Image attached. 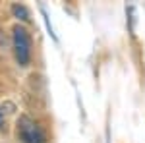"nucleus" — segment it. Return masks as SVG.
Masks as SVG:
<instances>
[{"label":"nucleus","instance_id":"39448f33","mask_svg":"<svg viewBox=\"0 0 145 143\" xmlns=\"http://www.w3.org/2000/svg\"><path fill=\"white\" fill-rule=\"evenodd\" d=\"M41 14H43V20H45V25H46V31H48V35H50L54 41H58V35L54 33V27H52V23H50V16L46 14V8H45V6H41Z\"/></svg>","mask_w":145,"mask_h":143},{"label":"nucleus","instance_id":"f257e3e1","mask_svg":"<svg viewBox=\"0 0 145 143\" xmlns=\"http://www.w3.org/2000/svg\"><path fill=\"white\" fill-rule=\"evenodd\" d=\"M12 43H14V52H16L18 64L27 66L31 60V37L27 33V29L22 25H16L12 29Z\"/></svg>","mask_w":145,"mask_h":143},{"label":"nucleus","instance_id":"7ed1b4c3","mask_svg":"<svg viewBox=\"0 0 145 143\" xmlns=\"http://www.w3.org/2000/svg\"><path fill=\"white\" fill-rule=\"evenodd\" d=\"M135 6H126V23H128V31L130 35H135Z\"/></svg>","mask_w":145,"mask_h":143},{"label":"nucleus","instance_id":"423d86ee","mask_svg":"<svg viewBox=\"0 0 145 143\" xmlns=\"http://www.w3.org/2000/svg\"><path fill=\"white\" fill-rule=\"evenodd\" d=\"M0 128H2V110H0Z\"/></svg>","mask_w":145,"mask_h":143},{"label":"nucleus","instance_id":"f03ea898","mask_svg":"<svg viewBox=\"0 0 145 143\" xmlns=\"http://www.w3.org/2000/svg\"><path fill=\"white\" fill-rule=\"evenodd\" d=\"M18 137L22 143H46L45 130L29 116H20L18 120Z\"/></svg>","mask_w":145,"mask_h":143},{"label":"nucleus","instance_id":"20e7f679","mask_svg":"<svg viewBox=\"0 0 145 143\" xmlns=\"http://www.w3.org/2000/svg\"><path fill=\"white\" fill-rule=\"evenodd\" d=\"M12 14H14L18 20H22V22H29V20H31V14H29V10H27L23 4H14V6H12Z\"/></svg>","mask_w":145,"mask_h":143}]
</instances>
